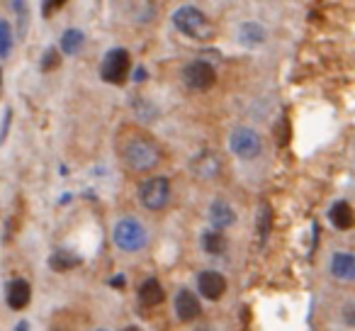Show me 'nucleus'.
<instances>
[{"mask_svg":"<svg viewBox=\"0 0 355 331\" xmlns=\"http://www.w3.org/2000/svg\"><path fill=\"white\" fill-rule=\"evenodd\" d=\"M122 158L132 171H137V173H146V171H151L158 166V161H161V151H158L156 144L148 142V139L134 137L124 144Z\"/></svg>","mask_w":355,"mask_h":331,"instance_id":"1","label":"nucleus"},{"mask_svg":"<svg viewBox=\"0 0 355 331\" xmlns=\"http://www.w3.org/2000/svg\"><path fill=\"white\" fill-rule=\"evenodd\" d=\"M173 25H175V30H180L183 35H188L190 40L205 42L214 35V27H212V22H209V17L193 6L178 8V10L173 12Z\"/></svg>","mask_w":355,"mask_h":331,"instance_id":"2","label":"nucleus"},{"mask_svg":"<svg viewBox=\"0 0 355 331\" xmlns=\"http://www.w3.org/2000/svg\"><path fill=\"white\" fill-rule=\"evenodd\" d=\"M112 239L122 251H139L146 246V229L137 219H122L114 227Z\"/></svg>","mask_w":355,"mask_h":331,"instance_id":"3","label":"nucleus"},{"mask_svg":"<svg viewBox=\"0 0 355 331\" xmlns=\"http://www.w3.org/2000/svg\"><path fill=\"white\" fill-rule=\"evenodd\" d=\"M129 74V51L127 49H110L100 64V78L105 83L119 85Z\"/></svg>","mask_w":355,"mask_h":331,"instance_id":"4","label":"nucleus"},{"mask_svg":"<svg viewBox=\"0 0 355 331\" xmlns=\"http://www.w3.org/2000/svg\"><path fill=\"white\" fill-rule=\"evenodd\" d=\"M139 198H141V205L146 210H153V212L163 210L168 205V200H171V183L163 176L144 180L141 190H139Z\"/></svg>","mask_w":355,"mask_h":331,"instance_id":"5","label":"nucleus"},{"mask_svg":"<svg viewBox=\"0 0 355 331\" xmlns=\"http://www.w3.org/2000/svg\"><path fill=\"white\" fill-rule=\"evenodd\" d=\"M183 80L190 90L205 93V90H209L217 83V71H214V66L207 64V61H190L183 71Z\"/></svg>","mask_w":355,"mask_h":331,"instance_id":"6","label":"nucleus"},{"mask_svg":"<svg viewBox=\"0 0 355 331\" xmlns=\"http://www.w3.org/2000/svg\"><path fill=\"white\" fill-rule=\"evenodd\" d=\"M229 148H232L234 156L239 158H256L258 153H261V137H258L253 129L248 127H239L232 132V137H229Z\"/></svg>","mask_w":355,"mask_h":331,"instance_id":"7","label":"nucleus"},{"mask_svg":"<svg viewBox=\"0 0 355 331\" xmlns=\"http://www.w3.org/2000/svg\"><path fill=\"white\" fill-rule=\"evenodd\" d=\"M198 287L202 297H207V300H219V297L227 292V278L217 271H202L198 275Z\"/></svg>","mask_w":355,"mask_h":331,"instance_id":"8","label":"nucleus"},{"mask_svg":"<svg viewBox=\"0 0 355 331\" xmlns=\"http://www.w3.org/2000/svg\"><path fill=\"white\" fill-rule=\"evenodd\" d=\"M190 169H193V173L198 176V178L212 180L214 176H217L219 171H222V158H219L217 153H212V151H202L200 156L193 158Z\"/></svg>","mask_w":355,"mask_h":331,"instance_id":"9","label":"nucleus"},{"mask_svg":"<svg viewBox=\"0 0 355 331\" xmlns=\"http://www.w3.org/2000/svg\"><path fill=\"white\" fill-rule=\"evenodd\" d=\"M175 314L180 321H193L202 314V307H200V300L193 295L190 290H178L175 295Z\"/></svg>","mask_w":355,"mask_h":331,"instance_id":"10","label":"nucleus"},{"mask_svg":"<svg viewBox=\"0 0 355 331\" xmlns=\"http://www.w3.org/2000/svg\"><path fill=\"white\" fill-rule=\"evenodd\" d=\"M30 297H32L30 282L17 278V280H12L10 285H8V305H10L12 309H25V307L30 305Z\"/></svg>","mask_w":355,"mask_h":331,"instance_id":"11","label":"nucleus"},{"mask_svg":"<svg viewBox=\"0 0 355 331\" xmlns=\"http://www.w3.org/2000/svg\"><path fill=\"white\" fill-rule=\"evenodd\" d=\"M139 302L144 307H156L163 302V287L156 278H148V280H144L139 285Z\"/></svg>","mask_w":355,"mask_h":331,"instance_id":"12","label":"nucleus"},{"mask_svg":"<svg viewBox=\"0 0 355 331\" xmlns=\"http://www.w3.org/2000/svg\"><path fill=\"white\" fill-rule=\"evenodd\" d=\"M209 219H212V224L219 232V229H224V227H232L236 214H234V210L229 207L227 200H214L212 207H209Z\"/></svg>","mask_w":355,"mask_h":331,"instance_id":"13","label":"nucleus"},{"mask_svg":"<svg viewBox=\"0 0 355 331\" xmlns=\"http://www.w3.org/2000/svg\"><path fill=\"white\" fill-rule=\"evenodd\" d=\"M331 273L340 280H353L355 278V258L350 253H334L331 256Z\"/></svg>","mask_w":355,"mask_h":331,"instance_id":"14","label":"nucleus"},{"mask_svg":"<svg viewBox=\"0 0 355 331\" xmlns=\"http://www.w3.org/2000/svg\"><path fill=\"white\" fill-rule=\"evenodd\" d=\"M329 219L336 229H350L353 227V207H350L345 200H338V203L329 210Z\"/></svg>","mask_w":355,"mask_h":331,"instance_id":"15","label":"nucleus"},{"mask_svg":"<svg viewBox=\"0 0 355 331\" xmlns=\"http://www.w3.org/2000/svg\"><path fill=\"white\" fill-rule=\"evenodd\" d=\"M239 42L246 46H258L266 42V30H263L258 22H243L239 27Z\"/></svg>","mask_w":355,"mask_h":331,"instance_id":"16","label":"nucleus"},{"mask_svg":"<svg viewBox=\"0 0 355 331\" xmlns=\"http://www.w3.org/2000/svg\"><path fill=\"white\" fill-rule=\"evenodd\" d=\"M83 42H85V37L80 30H66L64 37H61V51L69 56L78 54V51L83 49Z\"/></svg>","mask_w":355,"mask_h":331,"instance_id":"17","label":"nucleus"},{"mask_svg":"<svg viewBox=\"0 0 355 331\" xmlns=\"http://www.w3.org/2000/svg\"><path fill=\"white\" fill-rule=\"evenodd\" d=\"M80 263V258L76 256V253L71 251H54L49 258V266L54 268V271L64 273V271H71V268H76Z\"/></svg>","mask_w":355,"mask_h":331,"instance_id":"18","label":"nucleus"},{"mask_svg":"<svg viewBox=\"0 0 355 331\" xmlns=\"http://www.w3.org/2000/svg\"><path fill=\"white\" fill-rule=\"evenodd\" d=\"M202 246L207 253L217 256V253H224L227 251V239L222 237V232H207L202 237Z\"/></svg>","mask_w":355,"mask_h":331,"instance_id":"19","label":"nucleus"},{"mask_svg":"<svg viewBox=\"0 0 355 331\" xmlns=\"http://www.w3.org/2000/svg\"><path fill=\"white\" fill-rule=\"evenodd\" d=\"M10 46H12V32H10V25H8L6 20H0V59L10 54Z\"/></svg>","mask_w":355,"mask_h":331,"instance_id":"20","label":"nucleus"},{"mask_svg":"<svg viewBox=\"0 0 355 331\" xmlns=\"http://www.w3.org/2000/svg\"><path fill=\"white\" fill-rule=\"evenodd\" d=\"M270 207L268 205H263L261 207V214H258V237H261V241H266V237H268V232H270Z\"/></svg>","mask_w":355,"mask_h":331,"instance_id":"21","label":"nucleus"},{"mask_svg":"<svg viewBox=\"0 0 355 331\" xmlns=\"http://www.w3.org/2000/svg\"><path fill=\"white\" fill-rule=\"evenodd\" d=\"M56 66H59V51L49 49L42 56V71H51V69H56Z\"/></svg>","mask_w":355,"mask_h":331,"instance_id":"22","label":"nucleus"},{"mask_svg":"<svg viewBox=\"0 0 355 331\" xmlns=\"http://www.w3.org/2000/svg\"><path fill=\"white\" fill-rule=\"evenodd\" d=\"M61 8H64V0H46L44 6H42V12H44V15H51V12L61 10Z\"/></svg>","mask_w":355,"mask_h":331,"instance_id":"23","label":"nucleus"},{"mask_svg":"<svg viewBox=\"0 0 355 331\" xmlns=\"http://www.w3.org/2000/svg\"><path fill=\"white\" fill-rule=\"evenodd\" d=\"M10 117H12V110H6V117H3V127H0V144L6 142L8 127H10Z\"/></svg>","mask_w":355,"mask_h":331,"instance_id":"24","label":"nucleus"},{"mask_svg":"<svg viewBox=\"0 0 355 331\" xmlns=\"http://www.w3.org/2000/svg\"><path fill=\"white\" fill-rule=\"evenodd\" d=\"M282 132L280 134H277V142H280V144H287V142H290V122H287V119H282Z\"/></svg>","mask_w":355,"mask_h":331,"instance_id":"25","label":"nucleus"},{"mask_svg":"<svg viewBox=\"0 0 355 331\" xmlns=\"http://www.w3.org/2000/svg\"><path fill=\"white\" fill-rule=\"evenodd\" d=\"M112 285H114V287H124V275H114Z\"/></svg>","mask_w":355,"mask_h":331,"instance_id":"26","label":"nucleus"},{"mask_svg":"<svg viewBox=\"0 0 355 331\" xmlns=\"http://www.w3.org/2000/svg\"><path fill=\"white\" fill-rule=\"evenodd\" d=\"M17 331H30V326H27L25 321H20V324H17Z\"/></svg>","mask_w":355,"mask_h":331,"instance_id":"27","label":"nucleus"},{"mask_svg":"<svg viewBox=\"0 0 355 331\" xmlns=\"http://www.w3.org/2000/svg\"><path fill=\"white\" fill-rule=\"evenodd\" d=\"M124 331H141V329H137V326H127Z\"/></svg>","mask_w":355,"mask_h":331,"instance_id":"28","label":"nucleus"},{"mask_svg":"<svg viewBox=\"0 0 355 331\" xmlns=\"http://www.w3.org/2000/svg\"><path fill=\"white\" fill-rule=\"evenodd\" d=\"M198 331H212V329H207V326H205V329H198Z\"/></svg>","mask_w":355,"mask_h":331,"instance_id":"29","label":"nucleus"},{"mask_svg":"<svg viewBox=\"0 0 355 331\" xmlns=\"http://www.w3.org/2000/svg\"><path fill=\"white\" fill-rule=\"evenodd\" d=\"M0 83H3V74H0Z\"/></svg>","mask_w":355,"mask_h":331,"instance_id":"30","label":"nucleus"},{"mask_svg":"<svg viewBox=\"0 0 355 331\" xmlns=\"http://www.w3.org/2000/svg\"><path fill=\"white\" fill-rule=\"evenodd\" d=\"M95 331H107V329H95Z\"/></svg>","mask_w":355,"mask_h":331,"instance_id":"31","label":"nucleus"}]
</instances>
